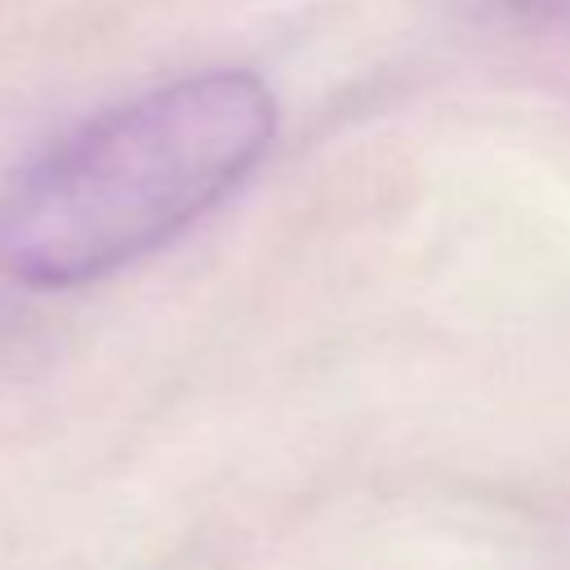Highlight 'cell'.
Listing matches in <instances>:
<instances>
[{"label": "cell", "instance_id": "obj_1", "mask_svg": "<svg viewBox=\"0 0 570 570\" xmlns=\"http://www.w3.org/2000/svg\"><path fill=\"white\" fill-rule=\"evenodd\" d=\"M276 138L272 89L240 67L98 111L0 191V276L80 289L169 245L232 196Z\"/></svg>", "mask_w": 570, "mask_h": 570}]
</instances>
